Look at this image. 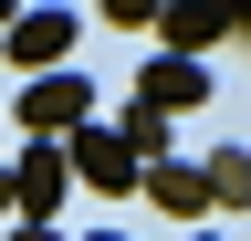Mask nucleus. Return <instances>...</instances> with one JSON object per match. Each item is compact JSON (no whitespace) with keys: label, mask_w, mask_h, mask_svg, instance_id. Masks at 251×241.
Here are the masks:
<instances>
[{"label":"nucleus","mask_w":251,"mask_h":241,"mask_svg":"<svg viewBox=\"0 0 251 241\" xmlns=\"http://www.w3.org/2000/svg\"><path fill=\"white\" fill-rule=\"evenodd\" d=\"M74 199V168H63V147L52 136H31L21 158H11V220H42L52 231V210Z\"/></svg>","instance_id":"obj_1"},{"label":"nucleus","mask_w":251,"mask_h":241,"mask_svg":"<svg viewBox=\"0 0 251 241\" xmlns=\"http://www.w3.org/2000/svg\"><path fill=\"white\" fill-rule=\"evenodd\" d=\"M21 126L63 147L74 126H94V84H84V74H31V84H21Z\"/></svg>","instance_id":"obj_2"},{"label":"nucleus","mask_w":251,"mask_h":241,"mask_svg":"<svg viewBox=\"0 0 251 241\" xmlns=\"http://www.w3.org/2000/svg\"><path fill=\"white\" fill-rule=\"evenodd\" d=\"M63 168H74L84 189H136V178H147L136 147H126L115 126H74V136H63Z\"/></svg>","instance_id":"obj_3"},{"label":"nucleus","mask_w":251,"mask_h":241,"mask_svg":"<svg viewBox=\"0 0 251 241\" xmlns=\"http://www.w3.org/2000/svg\"><path fill=\"white\" fill-rule=\"evenodd\" d=\"M84 21L74 11H11V32H0V53H11L21 74H63V53H74Z\"/></svg>","instance_id":"obj_4"},{"label":"nucleus","mask_w":251,"mask_h":241,"mask_svg":"<svg viewBox=\"0 0 251 241\" xmlns=\"http://www.w3.org/2000/svg\"><path fill=\"white\" fill-rule=\"evenodd\" d=\"M136 189H147L157 210H168V220H209V178H199V158H157V168L136 178Z\"/></svg>","instance_id":"obj_5"},{"label":"nucleus","mask_w":251,"mask_h":241,"mask_svg":"<svg viewBox=\"0 0 251 241\" xmlns=\"http://www.w3.org/2000/svg\"><path fill=\"white\" fill-rule=\"evenodd\" d=\"M136 105H157V115H188V105H209V74H199V63H178V53H157V63L136 74Z\"/></svg>","instance_id":"obj_6"},{"label":"nucleus","mask_w":251,"mask_h":241,"mask_svg":"<svg viewBox=\"0 0 251 241\" xmlns=\"http://www.w3.org/2000/svg\"><path fill=\"white\" fill-rule=\"evenodd\" d=\"M199 178H209V210H251V147H209Z\"/></svg>","instance_id":"obj_7"},{"label":"nucleus","mask_w":251,"mask_h":241,"mask_svg":"<svg viewBox=\"0 0 251 241\" xmlns=\"http://www.w3.org/2000/svg\"><path fill=\"white\" fill-rule=\"evenodd\" d=\"M168 126H178V115H157V105H126V147H136V168H157V158H178V147H168Z\"/></svg>","instance_id":"obj_8"},{"label":"nucleus","mask_w":251,"mask_h":241,"mask_svg":"<svg viewBox=\"0 0 251 241\" xmlns=\"http://www.w3.org/2000/svg\"><path fill=\"white\" fill-rule=\"evenodd\" d=\"M209 42H220V11H168V53L178 63H199Z\"/></svg>","instance_id":"obj_9"},{"label":"nucleus","mask_w":251,"mask_h":241,"mask_svg":"<svg viewBox=\"0 0 251 241\" xmlns=\"http://www.w3.org/2000/svg\"><path fill=\"white\" fill-rule=\"evenodd\" d=\"M11 241H63V231H42V220H11Z\"/></svg>","instance_id":"obj_10"},{"label":"nucleus","mask_w":251,"mask_h":241,"mask_svg":"<svg viewBox=\"0 0 251 241\" xmlns=\"http://www.w3.org/2000/svg\"><path fill=\"white\" fill-rule=\"evenodd\" d=\"M0 220H11V168H0Z\"/></svg>","instance_id":"obj_11"},{"label":"nucleus","mask_w":251,"mask_h":241,"mask_svg":"<svg viewBox=\"0 0 251 241\" xmlns=\"http://www.w3.org/2000/svg\"><path fill=\"white\" fill-rule=\"evenodd\" d=\"M84 241H126V231H84Z\"/></svg>","instance_id":"obj_12"},{"label":"nucleus","mask_w":251,"mask_h":241,"mask_svg":"<svg viewBox=\"0 0 251 241\" xmlns=\"http://www.w3.org/2000/svg\"><path fill=\"white\" fill-rule=\"evenodd\" d=\"M188 241H209V231H188Z\"/></svg>","instance_id":"obj_13"}]
</instances>
